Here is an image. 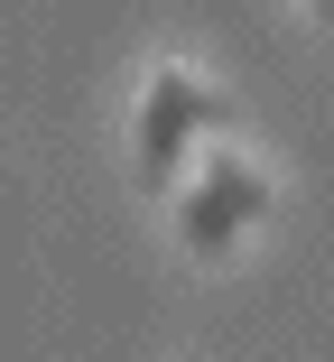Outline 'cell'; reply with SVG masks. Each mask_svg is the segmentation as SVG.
Wrapping results in <instances>:
<instances>
[{
	"label": "cell",
	"mask_w": 334,
	"mask_h": 362,
	"mask_svg": "<svg viewBox=\"0 0 334 362\" xmlns=\"http://www.w3.org/2000/svg\"><path fill=\"white\" fill-rule=\"evenodd\" d=\"M270 214V177H260L251 158H232V149H214L205 158V177L186 186V204H177V233H186V251L195 260H223V251H241V233Z\"/></svg>",
	"instance_id": "1"
},
{
	"label": "cell",
	"mask_w": 334,
	"mask_h": 362,
	"mask_svg": "<svg viewBox=\"0 0 334 362\" xmlns=\"http://www.w3.org/2000/svg\"><path fill=\"white\" fill-rule=\"evenodd\" d=\"M214 121H223V103L195 84L186 65H158L149 93H140V177H149V186H177L195 130H214Z\"/></svg>",
	"instance_id": "2"
}]
</instances>
